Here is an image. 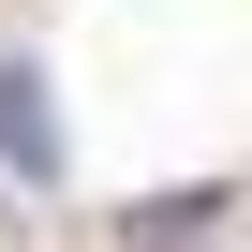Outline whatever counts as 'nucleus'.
Here are the masks:
<instances>
[{"label":"nucleus","instance_id":"f257e3e1","mask_svg":"<svg viewBox=\"0 0 252 252\" xmlns=\"http://www.w3.org/2000/svg\"><path fill=\"white\" fill-rule=\"evenodd\" d=\"M208 222H222V193H208V178H193V193H149V208H119V237H134V252H193Z\"/></svg>","mask_w":252,"mask_h":252},{"label":"nucleus","instance_id":"f03ea898","mask_svg":"<svg viewBox=\"0 0 252 252\" xmlns=\"http://www.w3.org/2000/svg\"><path fill=\"white\" fill-rule=\"evenodd\" d=\"M0 149L30 178H60V119H45V74H0Z\"/></svg>","mask_w":252,"mask_h":252}]
</instances>
